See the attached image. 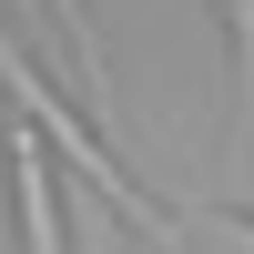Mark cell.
<instances>
[{"label": "cell", "mask_w": 254, "mask_h": 254, "mask_svg": "<svg viewBox=\"0 0 254 254\" xmlns=\"http://www.w3.org/2000/svg\"><path fill=\"white\" fill-rule=\"evenodd\" d=\"M0 102H10V112L31 122L41 142H51V163H61L71 183H92V193H102V203L122 214V234H153L163 254H193V234H183V214H173L163 193H142L132 173H122V153H112V132H102V122H81L71 102H61L51 81L31 71V51H20L10 31H0Z\"/></svg>", "instance_id": "1"}, {"label": "cell", "mask_w": 254, "mask_h": 254, "mask_svg": "<svg viewBox=\"0 0 254 254\" xmlns=\"http://www.w3.org/2000/svg\"><path fill=\"white\" fill-rule=\"evenodd\" d=\"M0 173H10V224L20 254H61V193H51V142L20 112H0Z\"/></svg>", "instance_id": "2"}, {"label": "cell", "mask_w": 254, "mask_h": 254, "mask_svg": "<svg viewBox=\"0 0 254 254\" xmlns=\"http://www.w3.org/2000/svg\"><path fill=\"white\" fill-rule=\"evenodd\" d=\"M234 31V153H254V0H224Z\"/></svg>", "instance_id": "3"}, {"label": "cell", "mask_w": 254, "mask_h": 254, "mask_svg": "<svg viewBox=\"0 0 254 254\" xmlns=\"http://www.w3.org/2000/svg\"><path fill=\"white\" fill-rule=\"evenodd\" d=\"M71 254H122V214L92 183H71Z\"/></svg>", "instance_id": "4"}, {"label": "cell", "mask_w": 254, "mask_h": 254, "mask_svg": "<svg viewBox=\"0 0 254 254\" xmlns=\"http://www.w3.org/2000/svg\"><path fill=\"white\" fill-rule=\"evenodd\" d=\"M203 234H224V244H234V254H254V203H203Z\"/></svg>", "instance_id": "5"}]
</instances>
